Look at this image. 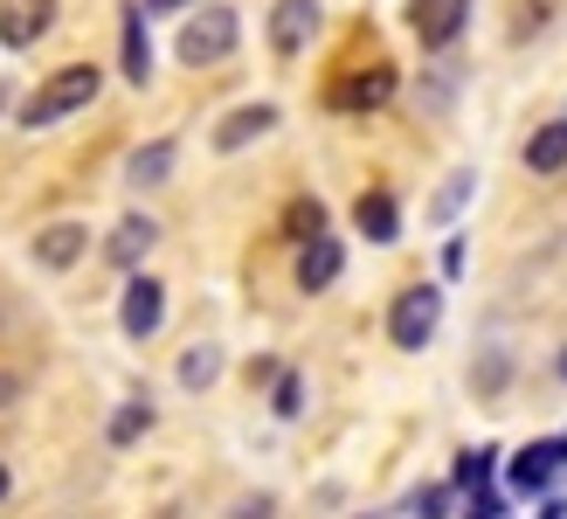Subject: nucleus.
Returning a JSON list of instances; mask_svg holds the SVG:
<instances>
[{"instance_id":"f257e3e1","label":"nucleus","mask_w":567,"mask_h":519,"mask_svg":"<svg viewBox=\"0 0 567 519\" xmlns=\"http://www.w3.org/2000/svg\"><path fill=\"white\" fill-rule=\"evenodd\" d=\"M97 63H63L35 98H28V111H21V125H55V119H70V111H83L97 98Z\"/></svg>"},{"instance_id":"f03ea898","label":"nucleus","mask_w":567,"mask_h":519,"mask_svg":"<svg viewBox=\"0 0 567 519\" xmlns=\"http://www.w3.org/2000/svg\"><path fill=\"white\" fill-rule=\"evenodd\" d=\"M236 35H243L236 8H202V14H194V21L181 28V63L208 70V63H221V55L236 49Z\"/></svg>"},{"instance_id":"7ed1b4c3","label":"nucleus","mask_w":567,"mask_h":519,"mask_svg":"<svg viewBox=\"0 0 567 519\" xmlns=\"http://www.w3.org/2000/svg\"><path fill=\"white\" fill-rule=\"evenodd\" d=\"M436 319H443V292L436 284H409V292L394 298V312H388V339L402 346V354H415V346H430Z\"/></svg>"},{"instance_id":"20e7f679","label":"nucleus","mask_w":567,"mask_h":519,"mask_svg":"<svg viewBox=\"0 0 567 519\" xmlns=\"http://www.w3.org/2000/svg\"><path fill=\"white\" fill-rule=\"evenodd\" d=\"M464 14H471V0H409V28L422 35V49H450Z\"/></svg>"},{"instance_id":"39448f33","label":"nucleus","mask_w":567,"mask_h":519,"mask_svg":"<svg viewBox=\"0 0 567 519\" xmlns=\"http://www.w3.org/2000/svg\"><path fill=\"white\" fill-rule=\"evenodd\" d=\"M118 319H125V333H132V339H153V333H159V319H166V284H159V277H132V284H125Z\"/></svg>"},{"instance_id":"423d86ee","label":"nucleus","mask_w":567,"mask_h":519,"mask_svg":"<svg viewBox=\"0 0 567 519\" xmlns=\"http://www.w3.org/2000/svg\"><path fill=\"white\" fill-rule=\"evenodd\" d=\"M55 21V0H0V42L8 49H28L35 35H49Z\"/></svg>"},{"instance_id":"0eeeda50","label":"nucleus","mask_w":567,"mask_h":519,"mask_svg":"<svg viewBox=\"0 0 567 519\" xmlns=\"http://www.w3.org/2000/svg\"><path fill=\"white\" fill-rule=\"evenodd\" d=\"M311 28H319V0H277V14H270V49L291 63Z\"/></svg>"},{"instance_id":"6e6552de","label":"nucleus","mask_w":567,"mask_h":519,"mask_svg":"<svg viewBox=\"0 0 567 519\" xmlns=\"http://www.w3.org/2000/svg\"><path fill=\"white\" fill-rule=\"evenodd\" d=\"M567 471V437L560 444H533L513 457V492H547V485Z\"/></svg>"},{"instance_id":"1a4fd4ad","label":"nucleus","mask_w":567,"mask_h":519,"mask_svg":"<svg viewBox=\"0 0 567 519\" xmlns=\"http://www.w3.org/2000/svg\"><path fill=\"white\" fill-rule=\"evenodd\" d=\"M83 250H91V228H83V222H49L42 236H35V264H49V271H70Z\"/></svg>"},{"instance_id":"9d476101","label":"nucleus","mask_w":567,"mask_h":519,"mask_svg":"<svg viewBox=\"0 0 567 519\" xmlns=\"http://www.w3.org/2000/svg\"><path fill=\"white\" fill-rule=\"evenodd\" d=\"M339 264H347V256H339V236H305V256H298V292H326V284L339 277Z\"/></svg>"},{"instance_id":"9b49d317","label":"nucleus","mask_w":567,"mask_h":519,"mask_svg":"<svg viewBox=\"0 0 567 519\" xmlns=\"http://www.w3.org/2000/svg\"><path fill=\"white\" fill-rule=\"evenodd\" d=\"M270 125H277V104H243V111H229V119H221L215 146H221V153H236V146H249V139H264Z\"/></svg>"},{"instance_id":"f8f14e48","label":"nucleus","mask_w":567,"mask_h":519,"mask_svg":"<svg viewBox=\"0 0 567 519\" xmlns=\"http://www.w3.org/2000/svg\"><path fill=\"white\" fill-rule=\"evenodd\" d=\"M353 222H360L367 243H394V228H402V215H394L388 194H360V201H353Z\"/></svg>"},{"instance_id":"ddd939ff","label":"nucleus","mask_w":567,"mask_h":519,"mask_svg":"<svg viewBox=\"0 0 567 519\" xmlns=\"http://www.w3.org/2000/svg\"><path fill=\"white\" fill-rule=\"evenodd\" d=\"M526 166L533 173H560L567 166V119H554V125H540L526 139Z\"/></svg>"},{"instance_id":"4468645a","label":"nucleus","mask_w":567,"mask_h":519,"mask_svg":"<svg viewBox=\"0 0 567 519\" xmlns=\"http://www.w3.org/2000/svg\"><path fill=\"white\" fill-rule=\"evenodd\" d=\"M153 243H159V228H153L146 215H125V222H118V236H111V264H125V271H132Z\"/></svg>"},{"instance_id":"2eb2a0df","label":"nucleus","mask_w":567,"mask_h":519,"mask_svg":"<svg viewBox=\"0 0 567 519\" xmlns=\"http://www.w3.org/2000/svg\"><path fill=\"white\" fill-rule=\"evenodd\" d=\"M125 77L146 83L153 77V42H146V8H125Z\"/></svg>"},{"instance_id":"dca6fc26","label":"nucleus","mask_w":567,"mask_h":519,"mask_svg":"<svg viewBox=\"0 0 567 519\" xmlns=\"http://www.w3.org/2000/svg\"><path fill=\"white\" fill-rule=\"evenodd\" d=\"M125 173H132V187H159L166 173H174V139H153V146H138Z\"/></svg>"},{"instance_id":"f3484780","label":"nucleus","mask_w":567,"mask_h":519,"mask_svg":"<svg viewBox=\"0 0 567 519\" xmlns=\"http://www.w3.org/2000/svg\"><path fill=\"white\" fill-rule=\"evenodd\" d=\"M388 98H394V70H367L332 91V104H388Z\"/></svg>"},{"instance_id":"a211bd4d","label":"nucleus","mask_w":567,"mask_h":519,"mask_svg":"<svg viewBox=\"0 0 567 519\" xmlns=\"http://www.w3.org/2000/svg\"><path fill=\"white\" fill-rule=\"evenodd\" d=\"M215 374H221V354H215V346H194V354L181 360V381H187V388H208Z\"/></svg>"},{"instance_id":"6ab92c4d","label":"nucleus","mask_w":567,"mask_h":519,"mask_svg":"<svg viewBox=\"0 0 567 519\" xmlns=\"http://www.w3.org/2000/svg\"><path fill=\"white\" fill-rule=\"evenodd\" d=\"M284 228H291L298 243L319 236V228H326V208H319V201H291V208H284Z\"/></svg>"},{"instance_id":"aec40b11","label":"nucleus","mask_w":567,"mask_h":519,"mask_svg":"<svg viewBox=\"0 0 567 519\" xmlns=\"http://www.w3.org/2000/svg\"><path fill=\"white\" fill-rule=\"evenodd\" d=\"M146 423H153V409H146V401H132V409H118V416H111V444H132Z\"/></svg>"},{"instance_id":"412c9836","label":"nucleus","mask_w":567,"mask_h":519,"mask_svg":"<svg viewBox=\"0 0 567 519\" xmlns=\"http://www.w3.org/2000/svg\"><path fill=\"white\" fill-rule=\"evenodd\" d=\"M492 457H498V450H464V465H457V485H471V492H477V485L492 478Z\"/></svg>"},{"instance_id":"4be33fe9","label":"nucleus","mask_w":567,"mask_h":519,"mask_svg":"<svg viewBox=\"0 0 567 519\" xmlns=\"http://www.w3.org/2000/svg\"><path fill=\"white\" fill-rule=\"evenodd\" d=\"M464 194H471V173H457V181L443 187V201H436V215H457V208H464Z\"/></svg>"},{"instance_id":"5701e85b","label":"nucleus","mask_w":567,"mask_h":519,"mask_svg":"<svg viewBox=\"0 0 567 519\" xmlns=\"http://www.w3.org/2000/svg\"><path fill=\"white\" fill-rule=\"evenodd\" d=\"M298 409H305V401H298V381L284 374V381H277V416H298Z\"/></svg>"},{"instance_id":"b1692460","label":"nucleus","mask_w":567,"mask_h":519,"mask_svg":"<svg viewBox=\"0 0 567 519\" xmlns=\"http://www.w3.org/2000/svg\"><path fill=\"white\" fill-rule=\"evenodd\" d=\"M14 395H21V381H14V374H0V409H8Z\"/></svg>"},{"instance_id":"393cba45","label":"nucleus","mask_w":567,"mask_h":519,"mask_svg":"<svg viewBox=\"0 0 567 519\" xmlns=\"http://www.w3.org/2000/svg\"><path fill=\"white\" fill-rule=\"evenodd\" d=\"M146 8H181V0H146Z\"/></svg>"},{"instance_id":"a878e982","label":"nucleus","mask_w":567,"mask_h":519,"mask_svg":"<svg viewBox=\"0 0 567 519\" xmlns=\"http://www.w3.org/2000/svg\"><path fill=\"white\" fill-rule=\"evenodd\" d=\"M0 499H8V471H0Z\"/></svg>"},{"instance_id":"bb28decb","label":"nucleus","mask_w":567,"mask_h":519,"mask_svg":"<svg viewBox=\"0 0 567 519\" xmlns=\"http://www.w3.org/2000/svg\"><path fill=\"white\" fill-rule=\"evenodd\" d=\"M560 374H567V354H560Z\"/></svg>"}]
</instances>
